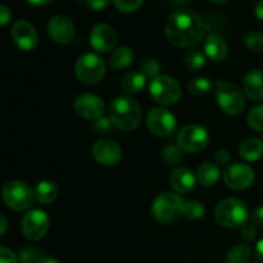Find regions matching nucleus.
Wrapping results in <instances>:
<instances>
[{"label": "nucleus", "mask_w": 263, "mask_h": 263, "mask_svg": "<svg viewBox=\"0 0 263 263\" xmlns=\"http://www.w3.org/2000/svg\"><path fill=\"white\" fill-rule=\"evenodd\" d=\"M212 89V81L207 77H197V79H193L187 82V90H189L190 94L200 95L207 94L208 91H211Z\"/></svg>", "instance_id": "nucleus-29"}, {"label": "nucleus", "mask_w": 263, "mask_h": 263, "mask_svg": "<svg viewBox=\"0 0 263 263\" xmlns=\"http://www.w3.org/2000/svg\"><path fill=\"white\" fill-rule=\"evenodd\" d=\"M73 109L77 116L85 120L97 121L103 117L105 110V105L103 99L92 94H81L76 98L73 103Z\"/></svg>", "instance_id": "nucleus-14"}, {"label": "nucleus", "mask_w": 263, "mask_h": 263, "mask_svg": "<svg viewBox=\"0 0 263 263\" xmlns=\"http://www.w3.org/2000/svg\"><path fill=\"white\" fill-rule=\"evenodd\" d=\"M215 218L222 228L241 229L249 220L247 205L235 198L221 200L215 211Z\"/></svg>", "instance_id": "nucleus-3"}, {"label": "nucleus", "mask_w": 263, "mask_h": 263, "mask_svg": "<svg viewBox=\"0 0 263 263\" xmlns=\"http://www.w3.org/2000/svg\"><path fill=\"white\" fill-rule=\"evenodd\" d=\"M216 100L221 109L228 115H239L246 107L243 90L233 82L220 81L216 87Z\"/></svg>", "instance_id": "nucleus-7"}, {"label": "nucleus", "mask_w": 263, "mask_h": 263, "mask_svg": "<svg viewBox=\"0 0 263 263\" xmlns=\"http://www.w3.org/2000/svg\"><path fill=\"white\" fill-rule=\"evenodd\" d=\"M7 229H8L7 218H5L3 215H0V236H3L5 233H7Z\"/></svg>", "instance_id": "nucleus-46"}, {"label": "nucleus", "mask_w": 263, "mask_h": 263, "mask_svg": "<svg viewBox=\"0 0 263 263\" xmlns=\"http://www.w3.org/2000/svg\"><path fill=\"white\" fill-rule=\"evenodd\" d=\"M26 2L30 3V4L32 5H36V7H43V5L49 4L51 0H26Z\"/></svg>", "instance_id": "nucleus-47"}, {"label": "nucleus", "mask_w": 263, "mask_h": 263, "mask_svg": "<svg viewBox=\"0 0 263 263\" xmlns=\"http://www.w3.org/2000/svg\"><path fill=\"white\" fill-rule=\"evenodd\" d=\"M12 20V12L4 4H0V26H5Z\"/></svg>", "instance_id": "nucleus-42"}, {"label": "nucleus", "mask_w": 263, "mask_h": 263, "mask_svg": "<svg viewBox=\"0 0 263 263\" xmlns=\"http://www.w3.org/2000/svg\"><path fill=\"white\" fill-rule=\"evenodd\" d=\"M210 135L203 126L192 123L180 130L177 134V146L187 153H198L208 145Z\"/></svg>", "instance_id": "nucleus-9"}, {"label": "nucleus", "mask_w": 263, "mask_h": 263, "mask_svg": "<svg viewBox=\"0 0 263 263\" xmlns=\"http://www.w3.org/2000/svg\"><path fill=\"white\" fill-rule=\"evenodd\" d=\"M112 126L113 123L110 122L109 118H105V117H100L99 120H97L94 122V130L97 131L98 134H108L110 130H112Z\"/></svg>", "instance_id": "nucleus-36"}, {"label": "nucleus", "mask_w": 263, "mask_h": 263, "mask_svg": "<svg viewBox=\"0 0 263 263\" xmlns=\"http://www.w3.org/2000/svg\"><path fill=\"white\" fill-rule=\"evenodd\" d=\"M182 215L187 220H200V218H203L205 216V207L203 203L198 202V200H190V202H186L184 204Z\"/></svg>", "instance_id": "nucleus-28"}, {"label": "nucleus", "mask_w": 263, "mask_h": 263, "mask_svg": "<svg viewBox=\"0 0 263 263\" xmlns=\"http://www.w3.org/2000/svg\"><path fill=\"white\" fill-rule=\"evenodd\" d=\"M50 226L48 215L41 210H31L22 217L21 229L23 235L30 240H40L44 238Z\"/></svg>", "instance_id": "nucleus-10"}, {"label": "nucleus", "mask_w": 263, "mask_h": 263, "mask_svg": "<svg viewBox=\"0 0 263 263\" xmlns=\"http://www.w3.org/2000/svg\"><path fill=\"white\" fill-rule=\"evenodd\" d=\"M10 35H12L15 45L23 51L33 50L39 44L37 32H36L35 27L27 21H17L13 25Z\"/></svg>", "instance_id": "nucleus-15"}, {"label": "nucleus", "mask_w": 263, "mask_h": 263, "mask_svg": "<svg viewBox=\"0 0 263 263\" xmlns=\"http://www.w3.org/2000/svg\"><path fill=\"white\" fill-rule=\"evenodd\" d=\"M149 94L158 104L174 105L181 98V86L174 77L159 74L152 79L149 84Z\"/></svg>", "instance_id": "nucleus-6"}, {"label": "nucleus", "mask_w": 263, "mask_h": 263, "mask_svg": "<svg viewBox=\"0 0 263 263\" xmlns=\"http://www.w3.org/2000/svg\"><path fill=\"white\" fill-rule=\"evenodd\" d=\"M184 199L179 194L166 192L159 194L152 204V215L158 222L171 223L182 215Z\"/></svg>", "instance_id": "nucleus-4"}, {"label": "nucleus", "mask_w": 263, "mask_h": 263, "mask_svg": "<svg viewBox=\"0 0 263 263\" xmlns=\"http://www.w3.org/2000/svg\"><path fill=\"white\" fill-rule=\"evenodd\" d=\"M140 68H141V72H143V73L146 76V79H148V77H151V79H154V77L159 76V71H161V64H159V62L157 61V59L146 58L145 61L141 62Z\"/></svg>", "instance_id": "nucleus-33"}, {"label": "nucleus", "mask_w": 263, "mask_h": 263, "mask_svg": "<svg viewBox=\"0 0 263 263\" xmlns=\"http://www.w3.org/2000/svg\"><path fill=\"white\" fill-rule=\"evenodd\" d=\"M2 199L10 210L25 211L32 205L35 200V192L26 182L12 180L3 186Z\"/></svg>", "instance_id": "nucleus-5"}, {"label": "nucleus", "mask_w": 263, "mask_h": 263, "mask_svg": "<svg viewBox=\"0 0 263 263\" xmlns=\"http://www.w3.org/2000/svg\"><path fill=\"white\" fill-rule=\"evenodd\" d=\"M48 33L51 40L55 41L57 44L66 45L71 43L74 37L73 22L66 15H54L48 22Z\"/></svg>", "instance_id": "nucleus-16"}, {"label": "nucleus", "mask_w": 263, "mask_h": 263, "mask_svg": "<svg viewBox=\"0 0 263 263\" xmlns=\"http://www.w3.org/2000/svg\"><path fill=\"white\" fill-rule=\"evenodd\" d=\"M251 221L256 228H263V205H259L252 212Z\"/></svg>", "instance_id": "nucleus-40"}, {"label": "nucleus", "mask_w": 263, "mask_h": 263, "mask_svg": "<svg viewBox=\"0 0 263 263\" xmlns=\"http://www.w3.org/2000/svg\"><path fill=\"white\" fill-rule=\"evenodd\" d=\"M254 14H256V17L258 20L263 21V0H259L256 4V7H254Z\"/></svg>", "instance_id": "nucleus-43"}, {"label": "nucleus", "mask_w": 263, "mask_h": 263, "mask_svg": "<svg viewBox=\"0 0 263 263\" xmlns=\"http://www.w3.org/2000/svg\"><path fill=\"white\" fill-rule=\"evenodd\" d=\"M33 263H59L58 259H55L54 257L50 256H41L39 257Z\"/></svg>", "instance_id": "nucleus-44"}, {"label": "nucleus", "mask_w": 263, "mask_h": 263, "mask_svg": "<svg viewBox=\"0 0 263 263\" xmlns=\"http://www.w3.org/2000/svg\"><path fill=\"white\" fill-rule=\"evenodd\" d=\"M244 45L254 53H259L263 50V33L259 31H248L244 35Z\"/></svg>", "instance_id": "nucleus-30"}, {"label": "nucleus", "mask_w": 263, "mask_h": 263, "mask_svg": "<svg viewBox=\"0 0 263 263\" xmlns=\"http://www.w3.org/2000/svg\"><path fill=\"white\" fill-rule=\"evenodd\" d=\"M243 92L254 102L263 100V71L262 69H251L243 77Z\"/></svg>", "instance_id": "nucleus-18"}, {"label": "nucleus", "mask_w": 263, "mask_h": 263, "mask_svg": "<svg viewBox=\"0 0 263 263\" xmlns=\"http://www.w3.org/2000/svg\"><path fill=\"white\" fill-rule=\"evenodd\" d=\"M77 79L86 85L98 84L105 74V63L99 55L86 53L79 57L74 64Z\"/></svg>", "instance_id": "nucleus-8"}, {"label": "nucleus", "mask_w": 263, "mask_h": 263, "mask_svg": "<svg viewBox=\"0 0 263 263\" xmlns=\"http://www.w3.org/2000/svg\"><path fill=\"white\" fill-rule=\"evenodd\" d=\"M0 263H18V257L9 248L0 247Z\"/></svg>", "instance_id": "nucleus-37"}, {"label": "nucleus", "mask_w": 263, "mask_h": 263, "mask_svg": "<svg viewBox=\"0 0 263 263\" xmlns=\"http://www.w3.org/2000/svg\"><path fill=\"white\" fill-rule=\"evenodd\" d=\"M229 46L225 39L218 33H210L205 39L204 53L213 62H222L228 57Z\"/></svg>", "instance_id": "nucleus-20"}, {"label": "nucleus", "mask_w": 263, "mask_h": 263, "mask_svg": "<svg viewBox=\"0 0 263 263\" xmlns=\"http://www.w3.org/2000/svg\"><path fill=\"white\" fill-rule=\"evenodd\" d=\"M240 230H241V236H243L244 240H247V241L256 240V238H257L256 226L248 225V223H247V225H244Z\"/></svg>", "instance_id": "nucleus-38"}, {"label": "nucleus", "mask_w": 263, "mask_h": 263, "mask_svg": "<svg viewBox=\"0 0 263 263\" xmlns=\"http://www.w3.org/2000/svg\"><path fill=\"white\" fill-rule=\"evenodd\" d=\"M213 3H216V4H225V3H228L229 0H212Z\"/></svg>", "instance_id": "nucleus-48"}, {"label": "nucleus", "mask_w": 263, "mask_h": 263, "mask_svg": "<svg viewBox=\"0 0 263 263\" xmlns=\"http://www.w3.org/2000/svg\"><path fill=\"white\" fill-rule=\"evenodd\" d=\"M167 39L177 48H190L205 35L202 17L194 10L180 9L172 13L166 23Z\"/></svg>", "instance_id": "nucleus-1"}, {"label": "nucleus", "mask_w": 263, "mask_h": 263, "mask_svg": "<svg viewBox=\"0 0 263 263\" xmlns=\"http://www.w3.org/2000/svg\"><path fill=\"white\" fill-rule=\"evenodd\" d=\"M207 64V57L198 49L187 50L184 55V66L189 71L195 72L202 69Z\"/></svg>", "instance_id": "nucleus-26"}, {"label": "nucleus", "mask_w": 263, "mask_h": 263, "mask_svg": "<svg viewBox=\"0 0 263 263\" xmlns=\"http://www.w3.org/2000/svg\"><path fill=\"white\" fill-rule=\"evenodd\" d=\"M251 248L246 244H236L231 247L225 256L226 263H247L251 258Z\"/></svg>", "instance_id": "nucleus-27"}, {"label": "nucleus", "mask_w": 263, "mask_h": 263, "mask_svg": "<svg viewBox=\"0 0 263 263\" xmlns=\"http://www.w3.org/2000/svg\"><path fill=\"white\" fill-rule=\"evenodd\" d=\"M141 107L131 97H117L108 107V118L113 126L122 131H133L141 122Z\"/></svg>", "instance_id": "nucleus-2"}, {"label": "nucleus", "mask_w": 263, "mask_h": 263, "mask_svg": "<svg viewBox=\"0 0 263 263\" xmlns=\"http://www.w3.org/2000/svg\"><path fill=\"white\" fill-rule=\"evenodd\" d=\"M230 154H229V152L225 151V149H220V151L216 152L215 161L216 163L220 164V166H228V164L230 163Z\"/></svg>", "instance_id": "nucleus-39"}, {"label": "nucleus", "mask_w": 263, "mask_h": 263, "mask_svg": "<svg viewBox=\"0 0 263 263\" xmlns=\"http://www.w3.org/2000/svg\"><path fill=\"white\" fill-rule=\"evenodd\" d=\"M197 177L186 167H177L170 175V184L172 189L180 194H187L195 187Z\"/></svg>", "instance_id": "nucleus-19"}, {"label": "nucleus", "mask_w": 263, "mask_h": 263, "mask_svg": "<svg viewBox=\"0 0 263 263\" xmlns=\"http://www.w3.org/2000/svg\"><path fill=\"white\" fill-rule=\"evenodd\" d=\"M39 251L35 248H25L18 254V262L20 263H33L39 258Z\"/></svg>", "instance_id": "nucleus-35"}, {"label": "nucleus", "mask_w": 263, "mask_h": 263, "mask_svg": "<svg viewBox=\"0 0 263 263\" xmlns=\"http://www.w3.org/2000/svg\"><path fill=\"white\" fill-rule=\"evenodd\" d=\"M248 125L253 130L263 131V104L252 108L248 113Z\"/></svg>", "instance_id": "nucleus-32"}, {"label": "nucleus", "mask_w": 263, "mask_h": 263, "mask_svg": "<svg viewBox=\"0 0 263 263\" xmlns=\"http://www.w3.org/2000/svg\"><path fill=\"white\" fill-rule=\"evenodd\" d=\"M256 256H257V258H258L259 261L263 263V238L261 239V240H258V243H257Z\"/></svg>", "instance_id": "nucleus-45"}, {"label": "nucleus", "mask_w": 263, "mask_h": 263, "mask_svg": "<svg viewBox=\"0 0 263 263\" xmlns=\"http://www.w3.org/2000/svg\"><path fill=\"white\" fill-rule=\"evenodd\" d=\"M239 153L243 159L248 162H256L263 156V141L259 139H247L240 144Z\"/></svg>", "instance_id": "nucleus-21"}, {"label": "nucleus", "mask_w": 263, "mask_h": 263, "mask_svg": "<svg viewBox=\"0 0 263 263\" xmlns=\"http://www.w3.org/2000/svg\"><path fill=\"white\" fill-rule=\"evenodd\" d=\"M87 7L92 10H103L109 5L110 0H85Z\"/></svg>", "instance_id": "nucleus-41"}, {"label": "nucleus", "mask_w": 263, "mask_h": 263, "mask_svg": "<svg viewBox=\"0 0 263 263\" xmlns=\"http://www.w3.org/2000/svg\"><path fill=\"white\" fill-rule=\"evenodd\" d=\"M134 61V51L133 49L127 48V46H121V48L116 49L112 53L109 58V66L113 69H123L127 68Z\"/></svg>", "instance_id": "nucleus-25"}, {"label": "nucleus", "mask_w": 263, "mask_h": 263, "mask_svg": "<svg viewBox=\"0 0 263 263\" xmlns=\"http://www.w3.org/2000/svg\"><path fill=\"white\" fill-rule=\"evenodd\" d=\"M92 158L102 166H115L122 158V149L116 143L115 140L110 139H102L98 140L92 145L91 149Z\"/></svg>", "instance_id": "nucleus-13"}, {"label": "nucleus", "mask_w": 263, "mask_h": 263, "mask_svg": "<svg viewBox=\"0 0 263 263\" xmlns=\"http://www.w3.org/2000/svg\"><path fill=\"white\" fill-rule=\"evenodd\" d=\"M256 179L254 170L249 164L235 163L229 166L223 174L226 186L233 190H244L252 186Z\"/></svg>", "instance_id": "nucleus-12"}, {"label": "nucleus", "mask_w": 263, "mask_h": 263, "mask_svg": "<svg viewBox=\"0 0 263 263\" xmlns=\"http://www.w3.org/2000/svg\"><path fill=\"white\" fill-rule=\"evenodd\" d=\"M181 149L176 145H167L162 149V161L166 164H176L181 161L182 153Z\"/></svg>", "instance_id": "nucleus-31"}, {"label": "nucleus", "mask_w": 263, "mask_h": 263, "mask_svg": "<svg viewBox=\"0 0 263 263\" xmlns=\"http://www.w3.org/2000/svg\"><path fill=\"white\" fill-rule=\"evenodd\" d=\"M176 117L164 108H153L146 116V126L154 135L166 138L176 130Z\"/></svg>", "instance_id": "nucleus-11"}, {"label": "nucleus", "mask_w": 263, "mask_h": 263, "mask_svg": "<svg viewBox=\"0 0 263 263\" xmlns=\"http://www.w3.org/2000/svg\"><path fill=\"white\" fill-rule=\"evenodd\" d=\"M58 197V186L53 181L44 180L35 187V199L41 204H51Z\"/></svg>", "instance_id": "nucleus-24"}, {"label": "nucleus", "mask_w": 263, "mask_h": 263, "mask_svg": "<svg viewBox=\"0 0 263 263\" xmlns=\"http://www.w3.org/2000/svg\"><path fill=\"white\" fill-rule=\"evenodd\" d=\"M220 179V168L212 162H204L197 171V180L203 186L211 187L217 184Z\"/></svg>", "instance_id": "nucleus-23"}, {"label": "nucleus", "mask_w": 263, "mask_h": 263, "mask_svg": "<svg viewBox=\"0 0 263 263\" xmlns=\"http://www.w3.org/2000/svg\"><path fill=\"white\" fill-rule=\"evenodd\" d=\"M116 8L122 13H133L143 5L144 0H113Z\"/></svg>", "instance_id": "nucleus-34"}, {"label": "nucleus", "mask_w": 263, "mask_h": 263, "mask_svg": "<svg viewBox=\"0 0 263 263\" xmlns=\"http://www.w3.org/2000/svg\"><path fill=\"white\" fill-rule=\"evenodd\" d=\"M146 84V76L143 72L134 71L125 74L121 81V87L126 94H139Z\"/></svg>", "instance_id": "nucleus-22"}, {"label": "nucleus", "mask_w": 263, "mask_h": 263, "mask_svg": "<svg viewBox=\"0 0 263 263\" xmlns=\"http://www.w3.org/2000/svg\"><path fill=\"white\" fill-rule=\"evenodd\" d=\"M116 43H117V35L109 25L99 23L92 27L90 32V45L94 50L99 53H108L115 48Z\"/></svg>", "instance_id": "nucleus-17"}]
</instances>
